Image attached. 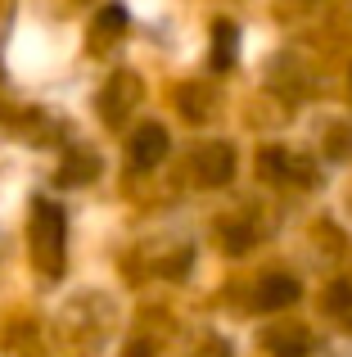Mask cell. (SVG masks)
I'll return each instance as SVG.
<instances>
[{
    "instance_id": "cell-10",
    "label": "cell",
    "mask_w": 352,
    "mask_h": 357,
    "mask_svg": "<svg viewBox=\"0 0 352 357\" xmlns=\"http://www.w3.org/2000/svg\"><path fill=\"white\" fill-rule=\"evenodd\" d=\"M90 176H95V158H90V154H72L68 163H63L59 181H63V185H86Z\"/></svg>"
},
{
    "instance_id": "cell-13",
    "label": "cell",
    "mask_w": 352,
    "mask_h": 357,
    "mask_svg": "<svg viewBox=\"0 0 352 357\" xmlns=\"http://www.w3.org/2000/svg\"><path fill=\"white\" fill-rule=\"evenodd\" d=\"M127 357H150V344H131V349H127Z\"/></svg>"
},
{
    "instance_id": "cell-12",
    "label": "cell",
    "mask_w": 352,
    "mask_h": 357,
    "mask_svg": "<svg viewBox=\"0 0 352 357\" xmlns=\"http://www.w3.org/2000/svg\"><path fill=\"white\" fill-rule=\"evenodd\" d=\"M226 240H230V244H226L230 253H244V244H253V231H244V227H230V231H226Z\"/></svg>"
},
{
    "instance_id": "cell-11",
    "label": "cell",
    "mask_w": 352,
    "mask_h": 357,
    "mask_svg": "<svg viewBox=\"0 0 352 357\" xmlns=\"http://www.w3.org/2000/svg\"><path fill=\"white\" fill-rule=\"evenodd\" d=\"M127 27V9L122 5H104L99 9V18H95V32L99 36H118Z\"/></svg>"
},
{
    "instance_id": "cell-9",
    "label": "cell",
    "mask_w": 352,
    "mask_h": 357,
    "mask_svg": "<svg viewBox=\"0 0 352 357\" xmlns=\"http://www.w3.org/2000/svg\"><path fill=\"white\" fill-rule=\"evenodd\" d=\"M326 307L344 331H352V276H339L335 285L326 289Z\"/></svg>"
},
{
    "instance_id": "cell-5",
    "label": "cell",
    "mask_w": 352,
    "mask_h": 357,
    "mask_svg": "<svg viewBox=\"0 0 352 357\" xmlns=\"http://www.w3.org/2000/svg\"><path fill=\"white\" fill-rule=\"evenodd\" d=\"M194 172H199L203 185H226L230 176H235V149L230 145H203L199 154H194Z\"/></svg>"
},
{
    "instance_id": "cell-8",
    "label": "cell",
    "mask_w": 352,
    "mask_h": 357,
    "mask_svg": "<svg viewBox=\"0 0 352 357\" xmlns=\"http://www.w3.org/2000/svg\"><path fill=\"white\" fill-rule=\"evenodd\" d=\"M235 45H239V27L235 23H212V68L226 73L230 63H235Z\"/></svg>"
},
{
    "instance_id": "cell-7",
    "label": "cell",
    "mask_w": 352,
    "mask_h": 357,
    "mask_svg": "<svg viewBox=\"0 0 352 357\" xmlns=\"http://www.w3.org/2000/svg\"><path fill=\"white\" fill-rule=\"evenodd\" d=\"M266 349H271V357H307L312 340L298 326H275V331H266Z\"/></svg>"
},
{
    "instance_id": "cell-4",
    "label": "cell",
    "mask_w": 352,
    "mask_h": 357,
    "mask_svg": "<svg viewBox=\"0 0 352 357\" xmlns=\"http://www.w3.org/2000/svg\"><path fill=\"white\" fill-rule=\"evenodd\" d=\"M298 280L294 276H280V271H271V276H262L257 280V289H253V307H262V312H285V307H294L298 303Z\"/></svg>"
},
{
    "instance_id": "cell-3",
    "label": "cell",
    "mask_w": 352,
    "mask_h": 357,
    "mask_svg": "<svg viewBox=\"0 0 352 357\" xmlns=\"http://www.w3.org/2000/svg\"><path fill=\"white\" fill-rule=\"evenodd\" d=\"M257 167L266 172V181H285V185H312L317 181V176H312V163L298 158V154H289V149H262Z\"/></svg>"
},
{
    "instance_id": "cell-6",
    "label": "cell",
    "mask_w": 352,
    "mask_h": 357,
    "mask_svg": "<svg viewBox=\"0 0 352 357\" xmlns=\"http://www.w3.org/2000/svg\"><path fill=\"white\" fill-rule=\"evenodd\" d=\"M136 100H141V82H136L131 73H118L113 86L99 96V114H104L109 122H122V118H127V109H131Z\"/></svg>"
},
{
    "instance_id": "cell-2",
    "label": "cell",
    "mask_w": 352,
    "mask_h": 357,
    "mask_svg": "<svg viewBox=\"0 0 352 357\" xmlns=\"http://www.w3.org/2000/svg\"><path fill=\"white\" fill-rule=\"evenodd\" d=\"M168 127H159V122H145V127L131 131V145H127V158H131V167H141V172H150V167H159L163 158H168Z\"/></svg>"
},
{
    "instance_id": "cell-1",
    "label": "cell",
    "mask_w": 352,
    "mask_h": 357,
    "mask_svg": "<svg viewBox=\"0 0 352 357\" xmlns=\"http://www.w3.org/2000/svg\"><path fill=\"white\" fill-rule=\"evenodd\" d=\"M68 222H63V208L50 199L32 204V218H27V249H32V262L45 271V276H59L63 271V249H68Z\"/></svg>"
}]
</instances>
